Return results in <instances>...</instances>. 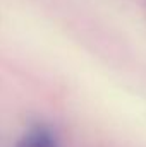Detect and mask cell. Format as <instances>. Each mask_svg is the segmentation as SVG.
<instances>
[{"mask_svg": "<svg viewBox=\"0 0 146 147\" xmlns=\"http://www.w3.org/2000/svg\"><path fill=\"white\" fill-rule=\"evenodd\" d=\"M16 147H59V140L48 127L35 125L19 139Z\"/></svg>", "mask_w": 146, "mask_h": 147, "instance_id": "6da1fadb", "label": "cell"}]
</instances>
